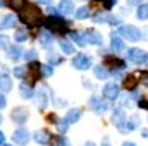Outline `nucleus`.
I'll use <instances>...</instances> for the list:
<instances>
[{"label": "nucleus", "mask_w": 148, "mask_h": 146, "mask_svg": "<svg viewBox=\"0 0 148 146\" xmlns=\"http://www.w3.org/2000/svg\"><path fill=\"white\" fill-rule=\"evenodd\" d=\"M86 146H95V145H93V143H88V145H86Z\"/></svg>", "instance_id": "47"}, {"label": "nucleus", "mask_w": 148, "mask_h": 146, "mask_svg": "<svg viewBox=\"0 0 148 146\" xmlns=\"http://www.w3.org/2000/svg\"><path fill=\"white\" fill-rule=\"evenodd\" d=\"M57 146H69L67 138H66V136H59V139H57Z\"/></svg>", "instance_id": "38"}, {"label": "nucleus", "mask_w": 148, "mask_h": 146, "mask_svg": "<svg viewBox=\"0 0 148 146\" xmlns=\"http://www.w3.org/2000/svg\"><path fill=\"white\" fill-rule=\"evenodd\" d=\"M103 95H105V98H109V100H115V98L119 96V86H117L115 83H109V84L103 88Z\"/></svg>", "instance_id": "10"}, {"label": "nucleus", "mask_w": 148, "mask_h": 146, "mask_svg": "<svg viewBox=\"0 0 148 146\" xmlns=\"http://www.w3.org/2000/svg\"><path fill=\"white\" fill-rule=\"evenodd\" d=\"M103 146H109V145H103Z\"/></svg>", "instance_id": "51"}, {"label": "nucleus", "mask_w": 148, "mask_h": 146, "mask_svg": "<svg viewBox=\"0 0 148 146\" xmlns=\"http://www.w3.org/2000/svg\"><path fill=\"white\" fill-rule=\"evenodd\" d=\"M59 10H60L62 14H69V12H73L74 10V2L73 0H60V3H59Z\"/></svg>", "instance_id": "18"}, {"label": "nucleus", "mask_w": 148, "mask_h": 146, "mask_svg": "<svg viewBox=\"0 0 148 146\" xmlns=\"http://www.w3.org/2000/svg\"><path fill=\"white\" fill-rule=\"evenodd\" d=\"M33 138H35V141H38L40 145H47V143L50 141V138H48V134H47L45 131H36Z\"/></svg>", "instance_id": "23"}, {"label": "nucleus", "mask_w": 148, "mask_h": 146, "mask_svg": "<svg viewBox=\"0 0 148 146\" xmlns=\"http://www.w3.org/2000/svg\"><path fill=\"white\" fill-rule=\"evenodd\" d=\"M12 119L17 122V124H23L28 120V110L26 108H16L12 112Z\"/></svg>", "instance_id": "12"}, {"label": "nucleus", "mask_w": 148, "mask_h": 146, "mask_svg": "<svg viewBox=\"0 0 148 146\" xmlns=\"http://www.w3.org/2000/svg\"><path fill=\"white\" fill-rule=\"evenodd\" d=\"M138 120H140V119H138V115H133L129 120H126L127 124L124 126V131H134V129L138 127Z\"/></svg>", "instance_id": "24"}, {"label": "nucleus", "mask_w": 148, "mask_h": 146, "mask_svg": "<svg viewBox=\"0 0 148 146\" xmlns=\"http://www.w3.org/2000/svg\"><path fill=\"white\" fill-rule=\"evenodd\" d=\"M138 19H141V21H145L148 19V5H140V9H138Z\"/></svg>", "instance_id": "32"}, {"label": "nucleus", "mask_w": 148, "mask_h": 146, "mask_svg": "<svg viewBox=\"0 0 148 146\" xmlns=\"http://www.w3.org/2000/svg\"><path fill=\"white\" fill-rule=\"evenodd\" d=\"M79 117H81V108H71L67 112V115H66V122L67 124H74V122L79 120Z\"/></svg>", "instance_id": "16"}, {"label": "nucleus", "mask_w": 148, "mask_h": 146, "mask_svg": "<svg viewBox=\"0 0 148 146\" xmlns=\"http://www.w3.org/2000/svg\"><path fill=\"white\" fill-rule=\"evenodd\" d=\"M3 146H10V145H3Z\"/></svg>", "instance_id": "50"}, {"label": "nucleus", "mask_w": 148, "mask_h": 146, "mask_svg": "<svg viewBox=\"0 0 148 146\" xmlns=\"http://www.w3.org/2000/svg\"><path fill=\"white\" fill-rule=\"evenodd\" d=\"M73 65L76 67V69H79V71H84V69H88V67L91 65V60H90V57H88V55L79 53V55H76V57H74Z\"/></svg>", "instance_id": "5"}, {"label": "nucleus", "mask_w": 148, "mask_h": 146, "mask_svg": "<svg viewBox=\"0 0 148 146\" xmlns=\"http://www.w3.org/2000/svg\"><path fill=\"white\" fill-rule=\"evenodd\" d=\"M114 3H115V0H91L90 2V9L91 10H95V9H105V10H109L114 7Z\"/></svg>", "instance_id": "8"}, {"label": "nucleus", "mask_w": 148, "mask_h": 146, "mask_svg": "<svg viewBox=\"0 0 148 146\" xmlns=\"http://www.w3.org/2000/svg\"><path fill=\"white\" fill-rule=\"evenodd\" d=\"M109 65H114L115 69H124V62L119 60L117 57H105V67Z\"/></svg>", "instance_id": "19"}, {"label": "nucleus", "mask_w": 148, "mask_h": 146, "mask_svg": "<svg viewBox=\"0 0 148 146\" xmlns=\"http://www.w3.org/2000/svg\"><path fill=\"white\" fill-rule=\"evenodd\" d=\"M19 12H21V21L26 23V24H29V26H36V24H41L45 21L41 10L38 9L36 5H33V3H28L26 2V5Z\"/></svg>", "instance_id": "1"}, {"label": "nucleus", "mask_w": 148, "mask_h": 146, "mask_svg": "<svg viewBox=\"0 0 148 146\" xmlns=\"http://www.w3.org/2000/svg\"><path fill=\"white\" fill-rule=\"evenodd\" d=\"M50 60H52V62H60V59L55 57V55H50Z\"/></svg>", "instance_id": "43"}, {"label": "nucleus", "mask_w": 148, "mask_h": 146, "mask_svg": "<svg viewBox=\"0 0 148 146\" xmlns=\"http://www.w3.org/2000/svg\"><path fill=\"white\" fill-rule=\"evenodd\" d=\"M10 88H12L10 77H9L7 74H2V76H0V89H2V91H9Z\"/></svg>", "instance_id": "21"}, {"label": "nucleus", "mask_w": 148, "mask_h": 146, "mask_svg": "<svg viewBox=\"0 0 148 146\" xmlns=\"http://www.w3.org/2000/svg\"><path fill=\"white\" fill-rule=\"evenodd\" d=\"M0 124H2V115H0Z\"/></svg>", "instance_id": "49"}, {"label": "nucleus", "mask_w": 148, "mask_h": 146, "mask_svg": "<svg viewBox=\"0 0 148 146\" xmlns=\"http://www.w3.org/2000/svg\"><path fill=\"white\" fill-rule=\"evenodd\" d=\"M29 138H31V134H29V131H26V129H17V131L14 132V136H12L14 143H17L19 146H24L29 141Z\"/></svg>", "instance_id": "6"}, {"label": "nucleus", "mask_w": 148, "mask_h": 146, "mask_svg": "<svg viewBox=\"0 0 148 146\" xmlns=\"http://www.w3.org/2000/svg\"><path fill=\"white\" fill-rule=\"evenodd\" d=\"M48 12H50V16H57V14H59L57 9H53V7H48Z\"/></svg>", "instance_id": "42"}, {"label": "nucleus", "mask_w": 148, "mask_h": 146, "mask_svg": "<svg viewBox=\"0 0 148 146\" xmlns=\"http://www.w3.org/2000/svg\"><path fill=\"white\" fill-rule=\"evenodd\" d=\"M26 40H28V33H26V29L21 28V29L16 31V41H17V43H23V41H26Z\"/></svg>", "instance_id": "30"}, {"label": "nucleus", "mask_w": 148, "mask_h": 146, "mask_svg": "<svg viewBox=\"0 0 148 146\" xmlns=\"http://www.w3.org/2000/svg\"><path fill=\"white\" fill-rule=\"evenodd\" d=\"M2 143H3V134L0 132V145H2Z\"/></svg>", "instance_id": "45"}, {"label": "nucleus", "mask_w": 148, "mask_h": 146, "mask_svg": "<svg viewBox=\"0 0 148 146\" xmlns=\"http://www.w3.org/2000/svg\"><path fill=\"white\" fill-rule=\"evenodd\" d=\"M127 60L134 62V64H145V62H148V55L147 52H143L140 48H129L127 50Z\"/></svg>", "instance_id": "3"}, {"label": "nucleus", "mask_w": 148, "mask_h": 146, "mask_svg": "<svg viewBox=\"0 0 148 146\" xmlns=\"http://www.w3.org/2000/svg\"><path fill=\"white\" fill-rule=\"evenodd\" d=\"M127 119H126V115H124V110L121 108H115L114 110V115H112V122H114V126H117L119 129H124V122H126Z\"/></svg>", "instance_id": "7"}, {"label": "nucleus", "mask_w": 148, "mask_h": 146, "mask_svg": "<svg viewBox=\"0 0 148 146\" xmlns=\"http://www.w3.org/2000/svg\"><path fill=\"white\" fill-rule=\"evenodd\" d=\"M109 19H110V16L103 14V16H97L95 17V23H109Z\"/></svg>", "instance_id": "37"}, {"label": "nucleus", "mask_w": 148, "mask_h": 146, "mask_svg": "<svg viewBox=\"0 0 148 146\" xmlns=\"http://www.w3.org/2000/svg\"><path fill=\"white\" fill-rule=\"evenodd\" d=\"M136 76H138V74H131V76H127V77L124 79V88L133 89V88L136 86Z\"/></svg>", "instance_id": "27"}, {"label": "nucleus", "mask_w": 148, "mask_h": 146, "mask_svg": "<svg viewBox=\"0 0 148 146\" xmlns=\"http://www.w3.org/2000/svg\"><path fill=\"white\" fill-rule=\"evenodd\" d=\"M40 69H41V74H43V76H47V77H50V76L53 74V69H52V65H50V64L40 65Z\"/></svg>", "instance_id": "33"}, {"label": "nucleus", "mask_w": 148, "mask_h": 146, "mask_svg": "<svg viewBox=\"0 0 148 146\" xmlns=\"http://www.w3.org/2000/svg\"><path fill=\"white\" fill-rule=\"evenodd\" d=\"M84 36H86V41H88V43H93V45H98V46H100V45H103V38H102V35H100L98 31L90 29Z\"/></svg>", "instance_id": "11"}, {"label": "nucleus", "mask_w": 148, "mask_h": 146, "mask_svg": "<svg viewBox=\"0 0 148 146\" xmlns=\"http://www.w3.org/2000/svg\"><path fill=\"white\" fill-rule=\"evenodd\" d=\"M3 107H5V96L0 93V108H3Z\"/></svg>", "instance_id": "41"}, {"label": "nucleus", "mask_w": 148, "mask_h": 146, "mask_svg": "<svg viewBox=\"0 0 148 146\" xmlns=\"http://www.w3.org/2000/svg\"><path fill=\"white\" fill-rule=\"evenodd\" d=\"M28 74V67L26 65H17V67H14V76L16 77H24Z\"/></svg>", "instance_id": "31"}, {"label": "nucleus", "mask_w": 148, "mask_h": 146, "mask_svg": "<svg viewBox=\"0 0 148 146\" xmlns=\"http://www.w3.org/2000/svg\"><path fill=\"white\" fill-rule=\"evenodd\" d=\"M33 96H35V100H36L38 108H45V107H47V95H45V88H40Z\"/></svg>", "instance_id": "13"}, {"label": "nucleus", "mask_w": 148, "mask_h": 146, "mask_svg": "<svg viewBox=\"0 0 148 146\" xmlns=\"http://www.w3.org/2000/svg\"><path fill=\"white\" fill-rule=\"evenodd\" d=\"M119 33H121L124 38H127L129 41H140V40H141L140 29H136L134 26H121Z\"/></svg>", "instance_id": "4"}, {"label": "nucleus", "mask_w": 148, "mask_h": 146, "mask_svg": "<svg viewBox=\"0 0 148 146\" xmlns=\"http://www.w3.org/2000/svg\"><path fill=\"white\" fill-rule=\"evenodd\" d=\"M2 5H3V2H2V0H0V7H2Z\"/></svg>", "instance_id": "48"}, {"label": "nucleus", "mask_w": 148, "mask_h": 146, "mask_svg": "<svg viewBox=\"0 0 148 146\" xmlns=\"http://www.w3.org/2000/svg\"><path fill=\"white\" fill-rule=\"evenodd\" d=\"M60 48L64 53H74V46L69 40H60Z\"/></svg>", "instance_id": "26"}, {"label": "nucleus", "mask_w": 148, "mask_h": 146, "mask_svg": "<svg viewBox=\"0 0 148 146\" xmlns=\"http://www.w3.org/2000/svg\"><path fill=\"white\" fill-rule=\"evenodd\" d=\"M7 3H9L10 9H14V10H21V9L26 5V0H9Z\"/></svg>", "instance_id": "28"}, {"label": "nucleus", "mask_w": 148, "mask_h": 146, "mask_svg": "<svg viewBox=\"0 0 148 146\" xmlns=\"http://www.w3.org/2000/svg\"><path fill=\"white\" fill-rule=\"evenodd\" d=\"M88 9L86 7H81V9H77L76 10V19H84V17H88Z\"/></svg>", "instance_id": "34"}, {"label": "nucleus", "mask_w": 148, "mask_h": 146, "mask_svg": "<svg viewBox=\"0 0 148 146\" xmlns=\"http://www.w3.org/2000/svg\"><path fill=\"white\" fill-rule=\"evenodd\" d=\"M122 146H136V145H134V143H124Z\"/></svg>", "instance_id": "44"}, {"label": "nucleus", "mask_w": 148, "mask_h": 146, "mask_svg": "<svg viewBox=\"0 0 148 146\" xmlns=\"http://www.w3.org/2000/svg\"><path fill=\"white\" fill-rule=\"evenodd\" d=\"M9 46H10V45H9V38L2 35V36H0V48H3V50H9Z\"/></svg>", "instance_id": "36"}, {"label": "nucleus", "mask_w": 148, "mask_h": 146, "mask_svg": "<svg viewBox=\"0 0 148 146\" xmlns=\"http://www.w3.org/2000/svg\"><path fill=\"white\" fill-rule=\"evenodd\" d=\"M90 105L93 107V110H95L97 113H102V112H105V110L109 108L107 103H105L100 96H91V98H90Z\"/></svg>", "instance_id": "9"}, {"label": "nucleus", "mask_w": 148, "mask_h": 146, "mask_svg": "<svg viewBox=\"0 0 148 146\" xmlns=\"http://www.w3.org/2000/svg\"><path fill=\"white\" fill-rule=\"evenodd\" d=\"M141 81H143V83L148 86V72H143V74H141Z\"/></svg>", "instance_id": "40"}, {"label": "nucleus", "mask_w": 148, "mask_h": 146, "mask_svg": "<svg viewBox=\"0 0 148 146\" xmlns=\"http://www.w3.org/2000/svg\"><path fill=\"white\" fill-rule=\"evenodd\" d=\"M38 40H40V45H41V46H50V45H52V33L47 31V29H43V31L40 33Z\"/></svg>", "instance_id": "17"}, {"label": "nucleus", "mask_w": 148, "mask_h": 146, "mask_svg": "<svg viewBox=\"0 0 148 146\" xmlns=\"http://www.w3.org/2000/svg\"><path fill=\"white\" fill-rule=\"evenodd\" d=\"M23 48L21 46H9V57L12 59V60H19L21 57H23Z\"/></svg>", "instance_id": "20"}, {"label": "nucleus", "mask_w": 148, "mask_h": 146, "mask_svg": "<svg viewBox=\"0 0 148 146\" xmlns=\"http://www.w3.org/2000/svg\"><path fill=\"white\" fill-rule=\"evenodd\" d=\"M95 76L98 77V79H107L109 77V71L105 69V67H95Z\"/></svg>", "instance_id": "29"}, {"label": "nucleus", "mask_w": 148, "mask_h": 146, "mask_svg": "<svg viewBox=\"0 0 148 146\" xmlns=\"http://www.w3.org/2000/svg\"><path fill=\"white\" fill-rule=\"evenodd\" d=\"M71 38H73L79 46H84V45L88 43V41H86V36H84V35H81V33H77V31H73V33H71Z\"/></svg>", "instance_id": "25"}, {"label": "nucleus", "mask_w": 148, "mask_h": 146, "mask_svg": "<svg viewBox=\"0 0 148 146\" xmlns=\"http://www.w3.org/2000/svg\"><path fill=\"white\" fill-rule=\"evenodd\" d=\"M112 50L114 52H122L124 50V41L121 40V36L117 33H112Z\"/></svg>", "instance_id": "15"}, {"label": "nucleus", "mask_w": 148, "mask_h": 146, "mask_svg": "<svg viewBox=\"0 0 148 146\" xmlns=\"http://www.w3.org/2000/svg\"><path fill=\"white\" fill-rule=\"evenodd\" d=\"M38 2H41V3H50V0H38Z\"/></svg>", "instance_id": "46"}, {"label": "nucleus", "mask_w": 148, "mask_h": 146, "mask_svg": "<svg viewBox=\"0 0 148 146\" xmlns=\"http://www.w3.org/2000/svg\"><path fill=\"white\" fill-rule=\"evenodd\" d=\"M19 89H21V96H23L24 100H29V98L35 95V93H33V89H31V86H28L26 83H23Z\"/></svg>", "instance_id": "22"}, {"label": "nucleus", "mask_w": 148, "mask_h": 146, "mask_svg": "<svg viewBox=\"0 0 148 146\" xmlns=\"http://www.w3.org/2000/svg\"><path fill=\"white\" fill-rule=\"evenodd\" d=\"M127 3H129V5H141L143 0H127Z\"/></svg>", "instance_id": "39"}, {"label": "nucleus", "mask_w": 148, "mask_h": 146, "mask_svg": "<svg viewBox=\"0 0 148 146\" xmlns=\"http://www.w3.org/2000/svg\"><path fill=\"white\" fill-rule=\"evenodd\" d=\"M17 24V17L16 16H5L3 17V21H2V24H0V29H10V28H14Z\"/></svg>", "instance_id": "14"}, {"label": "nucleus", "mask_w": 148, "mask_h": 146, "mask_svg": "<svg viewBox=\"0 0 148 146\" xmlns=\"http://www.w3.org/2000/svg\"><path fill=\"white\" fill-rule=\"evenodd\" d=\"M45 24H47L50 29L59 31V33L67 31V23H66L59 14H57V16H48V17H47V21H45Z\"/></svg>", "instance_id": "2"}, {"label": "nucleus", "mask_w": 148, "mask_h": 146, "mask_svg": "<svg viewBox=\"0 0 148 146\" xmlns=\"http://www.w3.org/2000/svg\"><path fill=\"white\" fill-rule=\"evenodd\" d=\"M24 57H26V60H28V62H35V60H36V52L31 48V50H28V52L24 53Z\"/></svg>", "instance_id": "35"}]
</instances>
